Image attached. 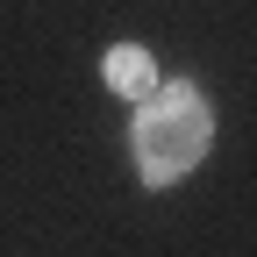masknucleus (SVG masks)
I'll list each match as a JSON object with an SVG mask.
<instances>
[{"label":"nucleus","instance_id":"f257e3e1","mask_svg":"<svg viewBox=\"0 0 257 257\" xmlns=\"http://www.w3.org/2000/svg\"><path fill=\"white\" fill-rule=\"evenodd\" d=\"M207 143H214V114H207V100H200L186 79L157 86L150 100H143V114H136V165H143L150 186L186 179V172L207 157Z\"/></svg>","mask_w":257,"mask_h":257},{"label":"nucleus","instance_id":"f03ea898","mask_svg":"<svg viewBox=\"0 0 257 257\" xmlns=\"http://www.w3.org/2000/svg\"><path fill=\"white\" fill-rule=\"evenodd\" d=\"M100 72H107L114 93H128V100H150V93L165 86V79H157V64H150V50H136V43H114Z\"/></svg>","mask_w":257,"mask_h":257}]
</instances>
